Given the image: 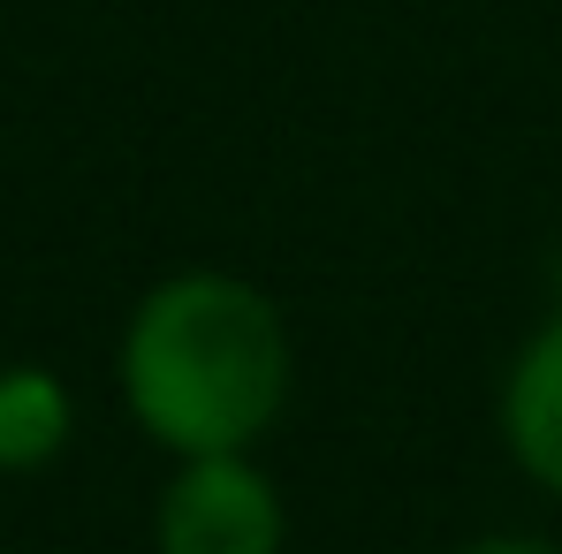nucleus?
Instances as JSON below:
<instances>
[{
    "label": "nucleus",
    "instance_id": "f03ea898",
    "mask_svg": "<svg viewBox=\"0 0 562 554\" xmlns=\"http://www.w3.org/2000/svg\"><path fill=\"white\" fill-rule=\"evenodd\" d=\"M281 501L244 456H190L160 494V554H281Z\"/></svg>",
    "mask_w": 562,
    "mask_h": 554
},
{
    "label": "nucleus",
    "instance_id": "f257e3e1",
    "mask_svg": "<svg viewBox=\"0 0 562 554\" xmlns=\"http://www.w3.org/2000/svg\"><path fill=\"white\" fill-rule=\"evenodd\" d=\"M122 395L176 456H244L289 403V327L236 274L160 281L122 335Z\"/></svg>",
    "mask_w": 562,
    "mask_h": 554
},
{
    "label": "nucleus",
    "instance_id": "39448f33",
    "mask_svg": "<svg viewBox=\"0 0 562 554\" xmlns=\"http://www.w3.org/2000/svg\"><path fill=\"white\" fill-rule=\"evenodd\" d=\"M464 554H555V547H540V540H479Z\"/></svg>",
    "mask_w": 562,
    "mask_h": 554
},
{
    "label": "nucleus",
    "instance_id": "20e7f679",
    "mask_svg": "<svg viewBox=\"0 0 562 554\" xmlns=\"http://www.w3.org/2000/svg\"><path fill=\"white\" fill-rule=\"evenodd\" d=\"M69 449V387L46 365L0 372V471H38Z\"/></svg>",
    "mask_w": 562,
    "mask_h": 554
},
{
    "label": "nucleus",
    "instance_id": "7ed1b4c3",
    "mask_svg": "<svg viewBox=\"0 0 562 554\" xmlns=\"http://www.w3.org/2000/svg\"><path fill=\"white\" fill-rule=\"evenodd\" d=\"M502 433H509V456L525 463L548 494H562V312L525 342V358L509 365Z\"/></svg>",
    "mask_w": 562,
    "mask_h": 554
}]
</instances>
